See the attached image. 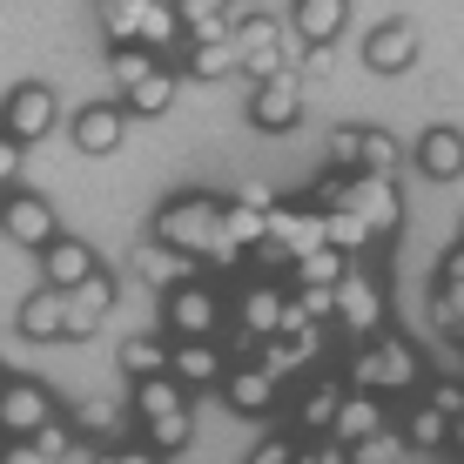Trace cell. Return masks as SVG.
Masks as SVG:
<instances>
[{
	"mask_svg": "<svg viewBox=\"0 0 464 464\" xmlns=\"http://www.w3.org/2000/svg\"><path fill=\"white\" fill-rule=\"evenodd\" d=\"M256 121H263V128L296 121V82H269L263 94H256Z\"/></svg>",
	"mask_w": 464,
	"mask_h": 464,
	"instance_id": "7",
	"label": "cell"
},
{
	"mask_svg": "<svg viewBox=\"0 0 464 464\" xmlns=\"http://www.w3.org/2000/svg\"><path fill=\"white\" fill-rule=\"evenodd\" d=\"M290 451H283V444H263V458H249V464H283Z\"/></svg>",
	"mask_w": 464,
	"mask_h": 464,
	"instance_id": "25",
	"label": "cell"
},
{
	"mask_svg": "<svg viewBox=\"0 0 464 464\" xmlns=\"http://www.w3.org/2000/svg\"><path fill=\"white\" fill-rule=\"evenodd\" d=\"M175 324H182V330H209V296L182 290V296H175Z\"/></svg>",
	"mask_w": 464,
	"mask_h": 464,
	"instance_id": "14",
	"label": "cell"
},
{
	"mask_svg": "<svg viewBox=\"0 0 464 464\" xmlns=\"http://www.w3.org/2000/svg\"><path fill=\"white\" fill-rule=\"evenodd\" d=\"M47 276H54V290H82V283L94 276V263H88L82 243H54L47 249Z\"/></svg>",
	"mask_w": 464,
	"mask_h": 464,
	"instance_id": "2",
	"label": "cell"
},
{
	"mask_svg": "<svg viewBox=\"0 0 464 464\" xmlns=\"http://www.w3.org/2000/svg\"><path fill=\"white\" fill-rule=\"evenodd\" d=\"M377 430V411L371 404H350V418H343V438H371Z\"/></svg>",
	"mask_w": 464,
	"mask_h": 464,
	"instance_id": "21",
	"label": "cell"
},
{
	"mask_svg": "<svg viewBox=\"0 0 464 464\" xmlns=\"http://www.w3.org/2000/svg\"><path fill=\"white\" fill-rule=\"evenodd\" d=\"M41 418H47V397H41V391H27V383H21V391H7V424L34 430Z\"/></svg>",
	"mask_w": 464,
	"mask_h": 464,
	"instance_id": "11",
	"label": "cell"
},
{
	"mask_svg": "<svg viewBox=\"0 0 464 464\" xmlns=\"http://www.w3.org/2000/svg\"><path fill=\"white\" fill-rule=\"evenodd\" d=\"M363 155H371L377 169H391L397 162V149H391V135H363Z\"/></svg>",
	"mask_w": 464,
	"mask_h": 464,
	"instance_id": "22",
	"label": "cell"
},
{
	"mask_svg": "<svg viewBox=\"0 0 464 464\" xmlns=\"http://www.w3.org/2000/svg\"><path fill=\"white\" fill-rule=\"evenodd\" d=\"M418 155H424L430 175H458V169H464V135H451V128H430V135L418 141Z\"/></svg>",
	"mask_w": 464,
	"mask_h": 464,
	"instance_id": "4",
	"label": "cell"
},
{
	"mask_svg": "<svg viewBox=\"0 0 464 464\" xmlns=\"http://www.w3.org/2000/svg\"><path fill=\"white\" fill-rule=\"evenodd\" d=\"M7 229L21 236V243H47V229H54V216H47V202H7Z\"/></svg>",
	"mask_w": 464,
	"mask_h": 464,
	"instance_id": "6",
	"label": "cell"
},
{
	"mask_svg": "<svg viewBox=\"0 0 464 464\" xmlns=\"http://www.w3.org/2000/svg\"><path fill=\"white\" fill-rule=\"evenodd\" d=\"M411 54H418V34H411V27H383V34L371 41V61H377V68H404Z\"/></svg>",
	"mask_w": 464,
	"mask_h": 464,
	"instance_id": "8",
	"label": "cell"
},
{
	"mask_svg": "<svg viewBox=\"0 0 464 464\" xmlns=\"http://www.w3.org/2000/svg\"><path fill=\"white\" fill-rule=\"evenodd\" d=\"M47 115H54L47 88H21V94H14V128H21V135H41V128H47Z\"/></svg>",
	"mask_w": 464,
	"mask_h": 464,
	"instance_id": "9",
	"label": "cell"
},
{
	"mask_svg": "<svg viewBox=\"0 0 464 464\" xmlns=\"http://www.w3.org/2000/svg\"><path fill=\"white\" fill-rule=\"evenodd\" d=\"M303 411H310V418H316V424H324V418H330V411H337V397H330V391H316V397H310V404H303Z\"/></svg>",
	"mask_w": 464,
	"mask_h": 464,
	"instance_id": "24",
	"label": "cell"
},
{
	"mask_svg": "<svg viewBox=\"0 0 464 464\" xmlns=\"http://www.w3.org/2000/svg\"><path fill=\"white\" fill-rule=\"evenodd\" d=\"M162 236H188V243H202V236H216V216L202 209V202H188V209H169L162 216ZM222 249H229V236H216Z\"/></svg>",
	"mask_w": 464,
	"mask_h": 464,
	"instance_id": "5",
	"label": "cell"
},
{
	"mask_svg": "<svg viewBox=\"0 0 464 464\" xmlns=\"http://www.w3.org/2000/svg\"><path fill=\"white\" fill-rule=\"evenodd\" d=\"M229 397L249 411V404H263V397H269V383H263V377H236V383H229Z\"/></svg>",
	"mask_w": 464,
	"mask_h": 464,
	"instance_id": "20",
	"label": "cell"
},
{
	"mask_svg": "<svg viewBox=\"0 0 464 464\" xmlns=\"http://www.w3.org/2000/svg\"><path fill=\"white\" fill-rule=\"evenodd\" d=\"M121 464H141V458H121Z\"/></svg>",
	"mask_w": 464,
	"mask_h": 464,
	"instance_id": "26",
	"label": "cell"
},
{
	"mask_svg": "<svg viewBox=\"0 0 464 464\" xmlns=\"http://www.w3.org/2000/svg\"><path fill=\"white\" fill-rule=\"evenodd\" d=\"M128 102L135 108H169V74H141V82L128 88Z\"/></svg>",
	"mask_w": 464,
	"mask_h": 464,
	"instance_id": "15",
	"label": "cell"
},
{
	"mask_svg": "<svg viewBox=\"0 0 464 464\" xmlns=\"http://www.w3.org/2000/svg\"><path fill=\"white\" fill-rule=\"evenodd\" d=\"M121 363H128V371H135V377H149V371H162V350H155L149 337H135V343L121 350Z\"/></svg>",
	"mask_w": 464,
	"mask_h": 464,
	"instance_id": "16",
	"label": "cell"
},
{
	"mask_svg": "<svg viewBox=\"0 0 464 464\" xmlns=\"http://www.w3.org/2000/svg\"><path fill=\"white\" fill-rule=\"evenodd\" d=\"M249 324H256V330L276 324V296H249Z\"/></svg>",
	"mask_w": 464,
	"mask_h": 464,
	"instance_id": "23",
	"label": "cell"
},
{
	"mask_svg": "<svg viewBox=\"0 0 464 464\" xmlns=\"http://www.w3.org/2000/svg\"><path fill=\"white\" fill-rule=\"evenodd\" d=\"M357 209H371V222H383V229L397 222V202H391V188H383V182H363L357 188Z\"/></svg>",
	"mask_w": 464,
	"mask_h": 464,
	"instance_id": "13",
	"label": "cell"
},
{
	"mask_svg": "<svg viewBox=\"0 0 464 464\" xmlns=\"http://www.w3.org/2000/svg\"><path fill=\"white\" fill-rule=\"evenodd\" d=\"M175 363H182V377H216V357H209L202 343H188V350H182Z\"/></svg>",
	"mask_w": 464,
	"mask_h": 464,
	"instance_id": "18",
	"label": "cell"
},
{
	"mask_svg": "<svg viewBox=\"0 0 464 464\" xmlns=\"http://www.w3.org/2000/svg\"><path fill=\"white\" fill-rule=\"evenodd\" d=\"M108 303H115V283H108V276H88L82 290L68 296V337H82L88 324H102V316H108Z\"/></svg>",
	"mask_w": 464,
	"mask_h": 464,
	"instance_id": "1",
	"label": "cell"
},
{
	"mask_svg": "<svg viewBox=\"0 0 464 464\" xmlns=\"http://www.w3.org/2000/svg\"><path fill=\"white\" fill-rule=\"evenodd\" d=\"M337 21H343V7H303V27H316V41H330Z\"/></svg>",
	"mask_w": 464,
	"mask_h": 464,
	"instance_id": "19",
	"label": "cell"
},
{
	"mask_svg": "<svg viewBox=\"0 0 464 464\" xmlns=\"http://www.w3.org/2000/svg\"><path fill=\"white\" fill-rule=\"evenodd\" d=\"M74 141H82L88 155H108L121 141V115H115V108H88V115L74 121Z\"/></svg>",
	"mask_w": 464,
	"mask_h": 464,
	"instance_id": "3",
	"label": "cell"
},
{
	"mask_svg": "<svg viewBox=\"0 0 464 464\" xmlns=\"http://www.w3.org/2000/svg\"><path fill=\"white\" fill-rule=\"evenodd\" d=\"M61 303H68V296H61V290H47V296H27V310H21V324H27V330H34V337H41V330H68V310H61Z\"/></svg>",
	"mask_w": 464,
	"mask_h": 464,
	"instance_id": "10",
	"label": "cell"
},
{
	"mask_svg": "<svg viewBox=\"0 0 464 464\" xmlns=\"http://www.w3.org/2000/svg\"><path fill=\"white\" fill-rule=\"evenodd\" d=\"M363 377H377V383H404L411 377V363H404V350H377V363Z\"/></svg>",
	"mask_w": 464,
	"mask_h": 464,
	"instance_id": "17",
	"label": "cell"
},
{
	"mask_svg": "<svg viewBox=\"0 0 464 464\" xmlns=\"http://www.w3.org/2000/svg\"><path fill=\"white\" fill-rule=\"evenodd\" d=\"M343 316L350 324H377V290L371 283H343Z\"/></svg>",
	"mask_w": 464,
	"mask_h": 464,
	"instance_id": "12",
	"label": "cell"
}]
</instances>
